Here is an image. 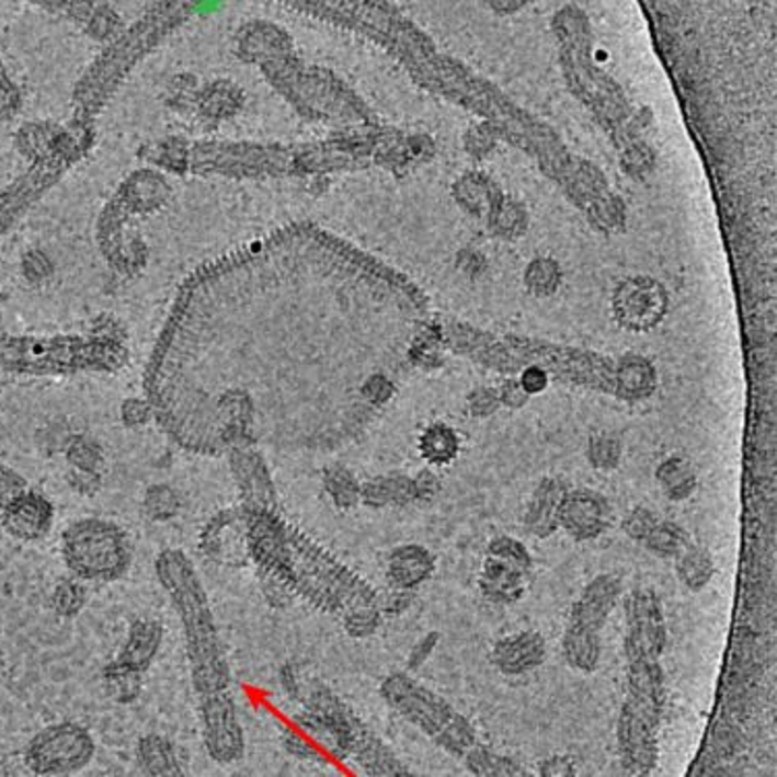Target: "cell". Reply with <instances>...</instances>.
<instances>
[{"instance_id": "41", "label": "cell", "mask_w": 777, "mask_h": 777, "mask_svg": "<svg viewBox=\"0 0 777 777\" xmlns=\"http://www.w3.org/2000/svg\"><path fill=\"white\" fill-rule=\"evenodd\" d=\"M488 553L525 572H533L535 567L532 550L511 535H495L488 546Z\"/></svg>"}, {"instance_id": "38", "label": "cell", "mask_w": 777, "mask_h": 777, "mask_svg": "<svg viewBox=\"0 0 777 777\" xmlns=\"http://www.w3.org/2000/svg\"><path fill=\"white\" fill-rule=\"evenodd\" d=\"M65 455H67V462L71 465V469L88 471V473H102L104 450L95 437L83 436V434L69 437V442L65 446Z\"/></svg>"}, {"instance_id": "4", "label": "cell", "mask_w": 777, "mask_h": 777, "mask_svg": "<svg viewBox=\"0 0 777 777\" xmlns=\"http://www.w3.org/2000/svg\"><path fill=\"white\" fill-rule=\"evenodd\" d=\"M191 15L190 2H158L127 32L114 38L77 85L73 123L92 127L125 76Z\"/></svg>"}, {"instance_id": "45", "label": "cell", "mask_w": 777, "mask_h": 777, "mask_svg": "<svg viewBox=\"0 0 777 777\" xmlns=\"http://www.w3.org/2000/svg\"><path fill=\"white\" fill-rule=\"evenodd\" d=\"M395 395V384L381 374H374L363 381L361 386V397L369 407H381Z\"/></svg>"}, {"instance_id": "21", "label": "cell", "mask_w": 777, "mask_h": 777, "mask_svg": "<svg viewBox=\"0 0 777 777\" xmlns=\"http://www.w3.org/2000/svg\"><path fill=\"white\" fill-rule=\"evenodd\" d=\"M436 556L419 544H404L390 551L386 562L388 585L395 589L418 591L436 572Z\"/></svg>"}, {"instance_id": "3", "label": "cell", "mask_w": 777, "mask_h": 777, "mask_svg": "<svg viewBox=\"0 0 777 777\" xmlns=\"http://www.w3.org/2000/svg\"><path fill=\"white\" fill-rule=\"evenodd\" d=\"M129 357V334L113 316L95 318L83 334L0 339V369L23 376L116 374Z\"/></svg>"}, {"instance_id": "35", "label": "cell", "mask_w": 777, "mask_h": 777, "mask_svg": "<svg viewBox=\"0 0 777 777\" xmlns=\"http://www.w3.org/2000/svg\"><path fill=\"white\" fill-rule=\"evenodd\" d=\"M323 490L336 511H355L361 504V483L344 467H330L323 471Z\"/></svg>"}, {"instance_id": "49", "label": "cell", "mask_w": 777, "mask_h": 777, "mask_svg": "<svg viewBox=\"0 0 777 777\" xmlns=\"http://www.w3.org/2000/svg\"><path fill=\"white\" fill-rule=\"evenodd\" d=\"M121 419L127 427H141L146 423H150L153 419V409L150 400L146 399H127L121 407Z\"/></svg>"}, {"instance_id": "57", "label": "cell", "mask_w": 777, "mask_h": 777, "mask_svg": "<svg viewBox=\"0 0 777 777\" xmlns=\"http://www.w3.org/2000/svg\"><path fill=\"white\" fill-rule=\"evenodd\" d=\"M527 397H529V395L521 388L518 379L506 381L504 388H502V392H500V399H502L504 404H509L511 409H521V407L527 402Z\"/></svg>"}, {"instance_id": "54", "label": "cell", "mask_w": 777, "mask_h": 777, "mask_svg": "<svg viewBox=\"0 0 777 777\" xmlns=\"http://www.w3.org/2000/svg\"><path fill=\"white\" fill-rule=\"evenodd\" d=\"M413 488H415V500L418 502H430L442 490V481H439V477L434 471H421L413 479Z\"/></svg>"}, {"instance_id": "12", "label": "cell", "mask_w": 777, "mask_h": 777, "mask_svg": "<svg viewBox=\"0 0 777 777\" xmlns=\"http://www.w3.org/2000/svg\"><path fill=\"white\" fill-rule=\"evenodd\" d=\"M232 479L241 495L243 511H272L278 509L276 483L270 473L266 458L260 453L258 442H241L227 450Z\"/></svg>"}, {"instance_id": "40", "label": "cell", "mask_w": 777, "mask_h": 777, "mask_svg": "<svg viewBox=\"0 0 777 777\" xmlns=\"http://www.w3.org/2000/svg\"><path fill=\"white\" fill-rule=\"evenodd\" d=\"M85 604H88V591L79 579H65L53 591V609L65 620L79 616Z\"/></svg>"}, {"instance_id": "51", "label": "cell", "mask_w": 777, "mask_h": 777, "mask_svg": "<svg viewBox=\"0 0 777 777\" xmlns=\"http://www.w3.org/2000/svg\"><path fill=\"white\" fill-rule=\"evenodd\" d=\"M518 384L521 388L532 397V395H541L548 390V384H550V374L544 365L539 363H532L529 367L523 369L521 378H518Z\"/></svg>"}, {"instance_id": "53", "label": "cell", "mask_w": 777, "mask_h": 777, "mask_svg": "<svg viewBox=\"0 0 777 777\" xmlns=\"http://www.w3.org/2000/svg\"><path fill=\"white\" fill-rule=\"evenodd\" d=\"M67 481L71 490L81 495H95L102 490V473H88V471H76L71 469L67 475Z\"/></svg>"}, {"instance_id": "32", "label": "cell", "mask_w": 777, "mask_h": 777, "mask_svg": "<svg viewBox=\"0 0 777 777\" xmlns=\"http://www.w3.org/2000/svg\"><path fill=\"white\" fill-rule=\"evenodd\" d=\"M716 560L711 551L701 546L690 544L686 550L676 558V576L688 591L699 593L716 579Z\"/></svg>"}, {"instance_id": "46", "label": "cell", "mask_w": 777, "mask_h": 777, "mask_svg": "<svg viewBox=\"0 0 777 777\" xmlns=\"http://www.w3.org/2000/svg\"><path fill=\"white\" fill-rule=\"evenodd\" d=\"M439 639L442 635L437 630H432V632H425L418 643L413 644V649L409 651V658H407V670L409 672H418L423 665L427 664L434 653H436L437 644H439Z\"/></svg>"}, {"instance_id": "18", "label": "cell", "mask_w": 777, "mask_h": 777, "mask_svg": "<svg viewBox=\"0 0 777 777\" xmlns=\"http://www.w3.org/2000/svg\"><path fill=\"white\" fill-rule=\"evenodd\" d=\"M2 527L20 541L44 539L55 523L53 502L38 492L25 490L7 509H2Z\"/></svg>"}, {"instance_id": "48", "label": "cell", "mask_w": 777, "mask_h": 777, "mask_svg": "<svg viewBox=\"0 0 777 777\" xmlns=\"http://www.w3.org/2000/svg\"><path fill=\"white\" fill-rule=\"evenodd\" d=\"M25 490H27L25 479L0 462V511L7 509Z\"/></svg>"}, {"instance_id": "26", "label": "cell", "mask_w": 777, "mask_h": 777, "mask_svg": "<svg viewBox=\"0 0 777 777\" xmlns=\"http://www.w3.org/2000/svg\"><path fill=\"white\" fill-rule=\"evenodd\" d=\"M137 765L146 776L176 777L183 776L181 763L176 757V749L171 739L162 734H146L137 742L135 749Z\"/></svg>"}, {"instance_id": "27", "label": "cell", "mask_w": 777, "mask_h": 777, "mask_svg": "<svg viewBox=\"0 0 777 777\" xmlns=\"http://www.w3.org/2000/svg\"><path fill=\"white\" fill-rule=\"evenodd\" d=\"M626 695L665 705V676L660 660L626 658Z\"/></svg>"}, {"instance_id": "47", "label": "cell", "mask_w": 777, "mask_h": 777, "mask_svg": "<svg viewBox=\"0 0 777 777\" xmlns=\"http://www.w3.org/2000/svg\"><path fill=\"white\" fill-rule=\"evenodd\" d=\"M283 749L290 757L299 758V761H307V763H318V761H323L320 751L309 742V740L304 739L301 734L288 730L283 734Z\"/></svg>"}, {"instance_id": "11", "label": "cell", "mask_w": 777, "mask_h": 777, "mask_svg": "<svg viewBox=\"0 0 777 777\" xmlns=\"http://www.w3.org/2000/svg\"><path fill=\"white\" fill-rule=\"evenodd\" d=\"M667 643L664 604L655 589H635L626 597V658L660 660Z\"/></svg>"}, {"instance_id": "50", "label": "cell", "mask_w": 777, "mask_h": 777, "mask_svg": "<svg viewBox=\"0 0 777 777\" xmlns=\"http://www.w3.org/2000/svg\"><path fill=\"white\" fill-rule=\"evenodd\" d=\"M537 774L541 777H574L579 774V767L570 755H551L539 763Z\"/></svg>"}, {"instance_id": "36", "label": "cell", "mask_w": 777, "mask_h": 777, "mask_svg": "<svg viewBox=\"0 0 777 777\" xmlns=\"http://www.w3.org/2000/svg\"><path fill=\"white\" fill-rule=\"evenodd\" d=\"M67 7H71L69 13L81 21V25L88 30V34L92 38H113L116 27L121 25V20L114 13L113 7H106V4L98 7V4H92V2H79V4L69 2Z\"/></svg>"}, {"instance_id": "34", "label": "cell", "mask_w": 777, "mask_h": 777, "mask_svg": "<svg viewBox=\"0 0 777 777\" xmlns=\"http://www.w3.org/2000/svg\"><path fill=\"white\" fill-rule=\"evenodd\" d=\"M690 544L693 541L688 532L681 523L670 518H660V523L651 529L643 541L647 551H651L655 558H665V560L670 558L676 560Z\"/></svg>"}, {"instance_id": "10", "label": "cell", "mask_w": 777, "mask_h": 777, "mask_svg": "<svg viewBox=\"0 0 777 777\" xmlns=\"http://www.w3.org/2000/svg\"><path fill=\"white\" fill-rule=\"evenodd\" d=\"M95 755V740L77 721L44 728L25 749V765L36 776H71L85 769Z\"/></svg>"}, {"instance_id": "20", "label": "cell", "mask_w": 777, "mask_h": 777, "mask_svg": "<svg viewBox=\"0 0 777 777\" xmlns=\"http://www.w3.org/2000/svg\"><path fill=\"white\" fill-rule=\"evenodd\" d=\"M172 95H174V102H172V106H190V104H193V108H195V116H199L204 123H218V121H222V118H228L230 114L239 113L241 111V106H243V102H245V95L241 94V90L239 88H235L232 83H228V81H218V83H212V85H208V88H204V90H199L197 94L193 92V94H185L179 85H176V90L174 92H171ZM174 108V111H176ZM193 108H191V113H193Z\"/></svg>"}, {"instance_id": "19", "label": "cell", "mask_w": 777, "mask_h": 777, "mask_svg": "<svg viewBox=\"0 0 777 777\" xmlns=\"http://www.w3.org/2000/svg\"><path fill=\"white\" fill-rule=\"evenodd\" d=\"M529 581H532V572L516 569L509 562L488 553L481 564L477 585L481 597L493 606H514L525 597Z\"/></svg>"}, {"instance_id": "39", "label": "cell", "mask_w": 777, "mask_h": 777, "mask_svg": "<svg viewBox=\"0 0 777 777\" xmlns=\"http://www.w3.org/2000/svg\"><path fill=\"white\" fill-rule=\"evenodd\" d=\"M381 612L378 604H363L351 607L342 614V628L351 639H369L374 637L381 626Z\"/></svg>"}, {"instance_id": "28", "label": "cell", "mask_w": 777, "mask_h": 777, "mask_svg": "<svg viewBox=\"0 0 777 777\" xmlns=\"http://www.w3.org/2000/svg\"><path fill=\"white\" fill-rule=\"evenodd\" d=\"M655 390V369L649 361L626 355L616 369V392L626 400L651 397Z\"/></svg>"}, {"instance_id": "43", "label": "cell", "mask_w": 777, "mask_h": 777, "mask_svg": "<svg viewBox=\"0 0 777 777\" xmlns=\"http://www.w3.org/2000/svg\"><path fill=\"white\" fill-rule=\"evenodd\" d=\"M660 523L658 512L647 509V506H637L628 512L622 521V532L628 539L643 544L644 537L651 533V529Z\"/></svg>"}, {"instance_id": "56", "label": "cell", "mask_w": 777, "mask_h": 777, "mask_svg": "<svg viewBox=\"0 0 777 777\" xmlns=\"http://www.w3.org/2000/svg\"><path fill=\"white\" fill-rule=\"evenodd\" d=\"M278 683L283 686L286 697L290 699H301V681H299V672L293 664H285L278 672Z\"/></svg>"}, {"instance_id": "5", "label": "cell", "mask_w": 777, "mask_h": 777, "mask_svg": "<svg viewBox=\"0 0 777 777\" xmlns=\"http://www.w3.org/2000/svg\"><path fill=\"white\" fill-rule=\"evenodd\" d=\"M295 721L309 739L320 742L334 757L353 758L367 776L407 774L397 753L325 684H316L305 695L304 709Z\"/></svg>"}, {"instance_id": "14", "label": "cell", "mask_w": 777, "mask_h": 777, "mask_svg": "<svg viewBox=\"0 0 777 777\" xmlns=\"http://www.w3.org/2000/svg\"><path fill=\"white\" fill-rule=\"evenodd\" d=\"M202 556L222 569H243L247 551V514L243 506H230L209 516L199 533Z\"/></svg>"}, {"instance_id": "42", "label": "cell", "mask_w": 777, "mask_h": 777, "mask_svg": "<svg viewBox=\"0 0 777 777\" xmlns=\"http://www.w3.org/2000/svg\"><path fill=\"white\" fill-rule=\"evenodd\" d=\"M589 462L599 471H612L620 465L622 444L614 434H597L589 442Z\"/></svg>"}, {"instance_id": "44", "label": "cell", "mask_w": 777, "mask_h": 777, "mask_svg": "<svg viewBox=\"0 0 777 777\" xmlns=\"http://www.w3.org/2000/svg\"><path fill=\"white\" fill-rule=\"evenodd\" d=\"M415 599H418L415 591L390 587L386 595H379V612L384 618H400L402 614H407L415 606Z\"/></svg>"}, {"instance_id": "2", "label": "cell", "mask_w": 777, "mask_h": 777, "mask_svg": "<svg viewBox=\"0 0 777 777\" xmlns=\"http://www.w3.org/2000/svg\"><path fill=\"white\" fill-rule=\"evenodd\" d=\"M247 551L260 579L325 614L378 604L379 593L332 551L290 523L281 509L247 512Z\"/></svg>"}, {"instance_id": "33", "label": "cell", "mask_w": 777, "mask_h": 777, "mask_svg": "<svg viewBox=\"0 0 777 777\" xmlns=\"http://www.w3.org/2000/svg\"><path fill=\"white\" fill-rule=\"evenodd\" d=\"M102 681L111 701L118 705H134L144 690V672L114 660L102 670Z\"/></svg>"}, {"instance_id": "16", "label": "cell", "mask_w": 777, "mask_h": 777, "mask_svg": "<svg viewBox=\"0 0 777 777\" xmlns=\"http://www.w3.org/2000/svg\"><path fill=\"white\" fill-rule=\"evenodd\" d=\"M490 660L504 676H525L546 664L548 643L537 630L512 632L493 643Z\"/></svg>"}, {"instance_id": "24", "label": "cell", "mask_w": 777, "mask_h": 777, "mask_svg": "<svg viewBox=\"0 0 777 777\" xmlns=\"http://www.w3.org/2000/svg\"><path fill=\"white\" fill-rule=\"evenodd\" d=\"M415 502L413 479L407 475H384L361 483V504L372 511L407 509Z\"/></svg>"}, {"instance_id": "6", "label": "cell", "mask_w": 777, "mask_h": 777, "mask_svg": "<svg viewBox=\"0 0 777 777\" xmlns=\"http://www.w3.org/2000/svg\"><path fill=\"white\" fill-rule=\"evenodd\" d=\"M379 695L400 718L436 742L442 751L460 757L479 740L469 718L458 713L450 702L407 672H392L379 684Z\"/></svg>"}, {"instance_id": "25", "label": "cell", "mask_w": 777, "mask_h": 777, "mask_svg": "<svg viewBox=\"0 0 777 777\" xmlns=\"http://www.w3.org/2000/svg\"><path fill=\"white\" fill-rule=\"evenodd\" d=\"M562 658L574 672L593 674L602 662V637L597 630L569 625L562 635Z\"/></svg>"}, {"instance_id": "17", "label": "cell", "mask_w": 777, "mask_h": 777, "mask_svg": "<svg viewBox=\"0 0 777 777\" xmlns=\"http://www.w3.org/2000/svg\"><path fill=\"white\" fill-rule=\"evenodd\" d=\"M625 585L620 576L604 572L591 579L570 607L569 625L585 626L602 632L609 614L616 609L622 597Z\"/></svg>"}, {"instance_id": "31", "label": "cell", "mask_w": 777, "mask_h": 777, "mask_svg": "<svg viewBox=\"0 0 777 777\" xmlns=\"http://www.w3.org/2000/svg\"><path fill=\"white\" fill-rule=\"evenodd\" d=\"M655 479H658L662 492L665 493V498L672 502L688 500L693 493L697 492V485H699L695 467L683 456H670L667 460H664L655 471Z\"/></svg>"}, {"instance_id": "8", "label": "cell", "mask_w": 777, "mask_h": 777, "mask_svg": "<svg viewBox=\"0 0 777 777\" xmlns=\"http://www.w3.org/2000/svg\"><path fill=\"white\" fill-rule=\"evenodd\" d=\"M60 553L76 579L88 583H113L132 567L127 532L114 521L95 516L73 521L62 532Z\"/></svg>"}, {"instance_id": "1", "label": "cell", "mask_w": 777, "mask_h": 777, "mask_svg": "<svg viewBox=\"0 0 777 777\" xmlns=\"http://www.w3.org/2000/svg\"><path fill=\"white\" fill-rule=\"evenodd\" d=\"M153 570L183 625L206 753L218 765H232L245 755V732L230 693L227 649L214 620L206 587L183 550L160 551Z\"/></svg>"}, {"instance_id": "9", "label": "cell", "mask_w": 777, "mask_h": 777, "mask_svg": "<svg viewBox=\"0 0 777 777\" xmlns=\"http://www.w3.org/2000/svg\"><path fill=\"white\" fill-rule=\"evenodd\" d=\"M664 702L626 695L616 723L620 765L630 776H651L660 761V728Z\"/></svg>"}, {"instance_id": "30", "label": "cell", "mask_w": 777, "mask_h": 777, "mask_svg": "<svg viewBox=\"0 0 777 777\" xmlns=\"http://www.w3.org/2000/svg\"><path fill=\"white\" fill-rule=\"evenodd\" d=\"M458 453L460 437L450 425L442 421L427 425L419 436V455L434 467H446L455 462Z\"/></svg>"}, {"instance_id": "13", "label": "cell", "mask_w": 777, "mask_h": 777, "mask_svg": "<svg viewBox=\"0 0 777 777\" xmlns=\"http://www.w3.org/2000/svg\"><path fill=\"white\" fill-rule=\"evenodd\" d=\"M614 320L630 332H649L660 325L667 313L664 286L651 278H628L612 295Z\"/></svg>"}, {"instance_id": "58", "label": "cell", "mask_w": 777, "mask_h": 777, "mask_svg": "<svg viewBox=\"0 0 777 777\" xmlns=\"http://www.w3.org/2000/svg\"><path fill=\"white\" fill-rule=\"evenodd\" d=\"M469 402H471V411H473V415H477V418H483V415H490V413L495 411V407H498V397H495L493 392H490V390H479V392H475Z\"/></svg>"}, {"instance_id": "15", "label": "cell", "mask_w": 777, "mask_h": 777, "mask_svg": "<svg viewBox=\"0 0 777 777\" xmlns=\"http://www.w3.org/2000/svg\"><path fill=\"white\" fill-rule=\"evenodd\" d=\"M558 525L574 541H593L612 529L614 509L599 492L567 490L560 500Z\"/></svg>"}, {"instance_id": "55", "label": "cell", "mask_w": 777, "mask_h": 777, "mask_svg": "<svg viewBox=\"0 0 777 777\" xmlns=\"http://www.w3.org/2000/svg\"><path fill=\"white\" fill-rule=\"evenodd\" d=\"M23 267H25V276H27L30 281H44V278H48L50 272H53V264H50L48 258L42 255V253H30V255H25V264H23Z\"/></svg>"}, {"instance_id": "52", "label": "cell", "mask_w": 777, "mask_h": 777, "mask_svg": "<svg viewBox=\"0 0 777 777\" xmlns=\"http://www.w3.org/2000/svg\"><path fill=\"white\" fill-rule=\"evenodd\" d=\"M20 108V92L13 81L7 77L4 67L0 65V118H9Z\"/></svg>"}, {"instance_id": "23", "label": "cell", "mask_w": 777, "mask_h": 777, "mask_svg": "<svg viewBox=\"0 0 777 777\" xmlns=\"http://www.w3.org/2000/svg\"><path fill=\"white\" fill-rule=\"evenodd\" d=\"M162 641H164V626L153 618H137L129 626L127 641L123 644L116 660L146 674L153 660L158 658Z\"/></svg>"}, {"instance_id": "22", "label": "cell", "mask_w": 777, "mask_h": 777, "mask_svg": "<svg viewBox=\"0 0 777 777\" xmlns=\"http://www.w3.org/2000/svg\"><path fill=\"white\" fill-rule=\"evenodd\" d=\"M567 492L564 483L546 477L539 481L535 488L532 500L527 502L523 511V527L525 532L532 533L537 539H548L553 533L560 529L558 525V511H560V500Z\"/></svg>"}, {"instance_id": "29", "label": "cell", "mask_w": 777, "mask_h": 777, "mask_svg": "<svg viewBox=\"0 0 777 777\" xmlns=\"http://www.w3.org/2000/svg\"><path fill=\"white\" fill-rule=\"evenodd\" d=\"M462 763L467 772L477 777L525 776V767L518 761L493 751L492 746L481 744L479 740L462 755Z\"/></svg>"}, {"instance_id": "37", "label": "cell", "mask_w": 777, "mask_h": 777, "mask_svg": "<svg viewBox=\"0 0 777 777\" xmlns=\"http://www.w3.org/2000/svg\"><path fill=\"white\" fill-rule=\"evenodd\" d=\"M183 509L181 495L169 483H153L141 500V511L152 523H171Z\"/></svg>"}, {"instance_id": "7", "label": "cell", "mask_w": 777, "mask_h": 777, "mask_svg": "<svg viewBox=\"0 0 777 777\" xmlns=\"http://www.w3.org/2000/svg\"><path fill=\"white\" fill-rule=\"evenodd\" d=\"M171 195V185L160 172L137 171L118 187L116 195L108 202L98 225V243L121 274H134L146 264L144 245H132L125 241L123 225L134 214H146L162 208Z\"/></svg>"}]
</instances>
